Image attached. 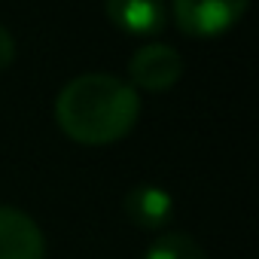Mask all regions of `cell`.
I'll list each match as a JSON object with an SVG mask.
<instances>
[{"mask_svg":"<svg viewBox=\"0 0 259 259\" xmlns=\"http://www.w3.org/2000/svg\"><path fill=\"white\" fill-rule=\"evenodd\" d=\"M138 119L141 95L110 73H82L55 98L58 128L82 147H107L128 138Z\"/></svg>","mask_w":259,"mask_h":259,"instance_id":"6da1fadb","label":"cell"},{"mask_svg":"<svg viewBox=\"0 0 259 259\" xmlns=\"http://www.w3.org/2000/svg\"><path fill=\"white\" fill-rule=\"evenodd\" d=\"M247 10L250 0H171L177 31L189 40H217L229 34Z\"/></svg>","mask_w":259,"mask_h":259,"instance_id":"7a4b0ae2","label":"cell"},{"mask_svg":"<svg viewBox=\"0 0 259 259\" xmlns=\"http://www.w3.org/2000/svg\"><path fill=\"white\" fill-rule=\"evenodd\" d=\"M183 76V58L168 43H147L128 61V85L135 92H171Z\"/></svg>","mask_w":259,"mask_h":259,"instance_id":"3957f363","label":"cell"},{"mask_svg":"<svg viewBox=\"0 0 259 259\" xmlns=\"http://www.w3.org/2000/svg\"><path fill=\"white\" fill-rule=\"evenodd\" d=\"M104 13L125 37H159L168 25L165 0H104Z\"/></svg>","mask_w":259,"mask_h":259,"instance_id":"277c9868","label":"cell"},{"mask_svg":"<svg viewBox=\"0 0 259 259\" xmlns=\"http://www.w3.org/2000/svg\"><path fill=\"white\" fill-rule=\"evenodd\" d=\"M0 259H46L43 229L13 204H0Z\"/></svg>","mask_w":259,"mask_h":259,"instance_id":"5b68a950","label":"cell"},{"mask_svg":"<svg viewBox=\"0 0 259 259\" xmlns=\"http://www.w3.org/2000/svg\"><path fill=\"white\" fill-rule=\"evenodd\" d=\"M125 217L144 232H162L174 220V198L156 183H138L125 195Z\"/></svg>","mask_w":259,"mask_h":259,"instance_id":"8992f818","label":"cell"},{"mask_svg":"<svg viewBox=\"0 0 259 259\" xmlns=\"http://www.w3.org/2000/svg\"><path fill=\"white\" fill-rule=\"evenodd\" d=\"M144 259H207V253L186 232H162L150 244V250H147Z\"/></svg>","mask_w":259,"mask_h":259,"instance_id":"52a82bcc","label":"cell"},{"mask_svg":"<svg viewBox=\"0 0 259 259\" xmlns=\"http://www.w3.org/2000/svg\"><path fill=\"white\" fill-rule=\"evenodd\" d=\"M13 61H16V40L4 25H0V70H7Z\"/></svg>","mask_w":259,"mask_h":259,"instance_id":"ba28073f","label":"cell"}]
</instances>
